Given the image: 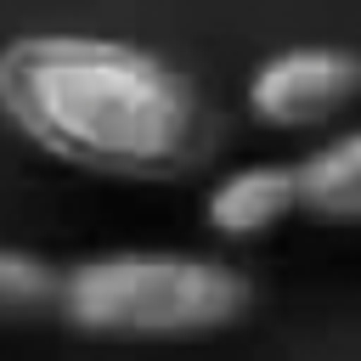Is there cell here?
<instances>
[{
  "label": "cell",
  "mask_w": 361,
  "mask_h": 361,
  "mask_svg": "<svg viewBox=\"0 0 361 361\" xmlns=\"http://www.w3.org/2000/svg\"><path fill=\"white\" fill-rule=\"evenodd\" d=\"M293 175H299V220L361 231V124L322 135L305 158H293Z\"/></svg>",
  "instance_id": "5"
},
{
  "label": "cell",
  "mask_w": 361,
  "mask_h": 361,
  "mask_svg": "<svg viewBox=\"0 0 361 361\" xmlns=\"http://www.w3.org/2000/svg\"><path fill=\"white\" fill-rule=\"evenodd\" d=\"M56 288H62L56 259H45L34 248H17V243H0V322L56 316Z\"/></svg>",
  "instance_id": "6"
},
{
  "label": "cell",
  "mask_w": 361,
  "mask_h": 361,
  "mask_svg": "<svg viewBox=\"0 0 361 361\" xmlns=\"http://www.w3.org/2000/svg\"><path fill=\"white\" fill-rule=\"evenodd\" d=\"M254 316V276L226 254L102 248L62 265L56 322L90 344H203Z\"/></svg>",
  "instance_id": "2"
},
{
  "label": "cell",
  "mask_w": 361,
  "mask_h": 361,
  "mask_svg": "<svg viewBox=\"0 0 361 361\" xmlns=\"http://www.w3.org/2000/svg\"><path fill=\"white\" fill-rule=\"evenodd\" d=\"M288 220H299L293 158H248L203 186V226L220 243H265Z\"/></svg>",
  "instance_id": "4"
},
{
  "label": "cell",
  "mask_w": 361,
  "mask_h": 361,
  "mask_svg": "<svg viewBox=\"0 0 361 361\" xmlns=\"http://www.w3.org/2000/svg\"><path fill=\"white\" fill-rule=\"evenodd\" d=\"M0 118L51 164L130 186L186 180L220 147V118L180 62L79 28L0 45Z\"/></svg>",
  "instance_id": "1"
},
{
  "label": "cell",
  "mask_w": 361,
  "mask_h": 361,
  "mask_svg": "<svg viewBox=\"0 0 361 361\" xmlns=\"http://www.w3.org/2000/svg\"><path fill=\"white\" fill-rule=\"evenodd\" d=\"M361 102V51L350 45H282L254 62L243 85V107L259 130L316 135L333 130Z\"/></svg>",
  "instance_id": "3"
}]
</instances>
